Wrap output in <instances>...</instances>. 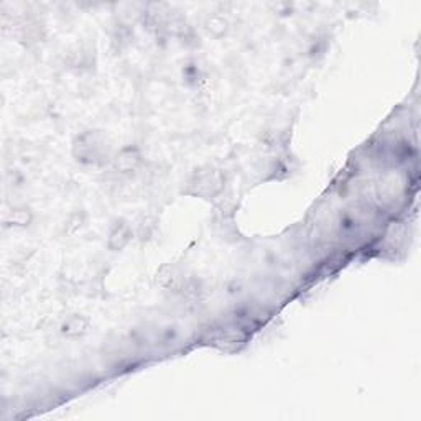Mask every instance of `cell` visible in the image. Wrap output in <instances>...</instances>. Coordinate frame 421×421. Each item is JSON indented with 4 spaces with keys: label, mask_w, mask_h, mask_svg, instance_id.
<instances>
[{
    "label": "cell",
    "mask_w": 421,
    "mask_h": 421,
    "mask_svg": "<svg viewBox=\"0 0 421 421\" xmlns=\"http://www.w3.org/2000/svg\"><path fill=\"white\" fill-rule=\"evenodd\" d=\"M74 160L86 167H101L112 162L109 148L106 147V137L97 130H87L74 138L73 142Z\"/></svg>",
    "instance_id": "cell-1"
},
{
    "label": "cell",
    "mask_w": 421,
    "mask_h": 421,
    "mask_svg": "<svg viewBox=\"0 0 421 421\" xmlns=\"http://www.w3.org/2000/svg\"><path fill=\"white\" fill-rule=\"evenodd\" d=\"M189 186H191V193L196 194V196L213 199L223 193L224 176L219 169L206 168L194 174L191 181H189Z\"/></svg>",
    "instance_id": "cell-2"
},
{
    "label": "cell",
    "mask_w": 421,
    "mask_h": 421,
    "mask_svg": "<svg viewBox=\"0 0 421 421\" xmlns=\"http://www.w3.org/2000/svg\"><path fill=\"white\" fill-rule=\"evenodd\" d=\"M135 239L133 225L124 218H117L112 220L109 232H107V249L111 252L119 254L127 249V245Z\"/></svg>",
    "instance_id": "cell-3"
},
{
    "label": "cell",
    "mask_w": 421,
    "mask_h": 421,
    "mask_svg": "<svg viewBox=\"0 0 421 421\" xmlns=\"http://www.w3.org/2000/svg\"><path fill=\"white\" fill-rule=\"evenodd\" d=\"M143 163V157L140 148L135 145L122 147L119 152L112 157V167L117 173L120 174H130L137 172Z\"/></svg>",
    "instance_id": "cell-4"
},
{
    "label": "cell",
    "mask_w": 421,
    "mask_h": 421,
    "mask_svg": "<svg viewBox=\"0 0 421 421\" xmlns=\"http://www.w3.org/2000/svg\"><path fill=\"white\" fill-rule=\"evenodd\" d=\"M188 279L184 276V271L178 265L167 264L157 271V284L165 291L172 293H181Z\"/></svg>",
    "instance_id": "cell-5"
},
{
    "label": "cell",
    "mask_w": 421,
    "mask_h": 421,
    "mask_svg": "<svg viewBox=\"0 0 421 421\" xmlns=\"http://www.w3.org/2000/svg\"><path fill=\"white\" fill-rule=\"evenodd\" d=\"M35 213L33 209L27 206V204H18L9 211L5 215V225L13 229H27L33 224Z\"/></svg>",
    "instance_id": "cell-6"
},
{
    "label": "cell",
    "mask_w": 421,
    "mask_h": 421,
    "mask_svg": "<svg viewBox=\"0 0 421 421\" xmlns=\"http://www.w3.org/2000/svg\"><path fill=\"white\" fill-rule=\"evenodd\" d=\"M91 322L83 315H71L69 318L61 322L60 326V332L61 336L68 337V339H78L83 337L87 331H89Z\"/></svg>",
    "instance_id": "cell-7"
},
{
    "label": "cell",
    "mask_w": 421,
    "mask_h": 421,
    "mask_svg": "<svg viewBox=\"0 0 421 421\" xmlns=\"http://www.w3.org/2000/svg\"><path fill=\"white\" fill-rule=\"evenodd\" d=\"M204 28H206V32L211 37L220 38L229 32V22L223 15H211L206 22H204Z\"/></svg>",
    "instance_id": "cell-8"
},
{
    "label": "cell",
    "mask_w": 421,
    "mask_h": 421,
    "mask_svg": "<svg viewBox=\"0 0 421 421\" xmlns=\"http://www.w3.org/2000/svg\"><path fill=\"white\" fill-rule=\"evenodd\" d=\"M86 219H87L86 211H83V209H76V211H73V213H71V214L68 215V219L64 220L63 232H64L66 235H74V234H78L79 230L84 228Z\"/></svg>",
    "instance_id": "cell-9"
},
{
    "label": "cell",
    "mask_w": 421,
    "mask_h": 421,
    "mask_svg": "<svg viewBox=\"0 0 421 421\" xmlns=\"http://www.w3.org/2000/svg\"><path fill=\"white\" fill-rule=\"evenodd\" d=\"M155 229H157V220L150 218V215H142V218L135 223V225H133L135 237H138L140 240L150 239L153 232H155Z\"/></svg>",
    "instance_id": "cell-10"
}]
</instances>
